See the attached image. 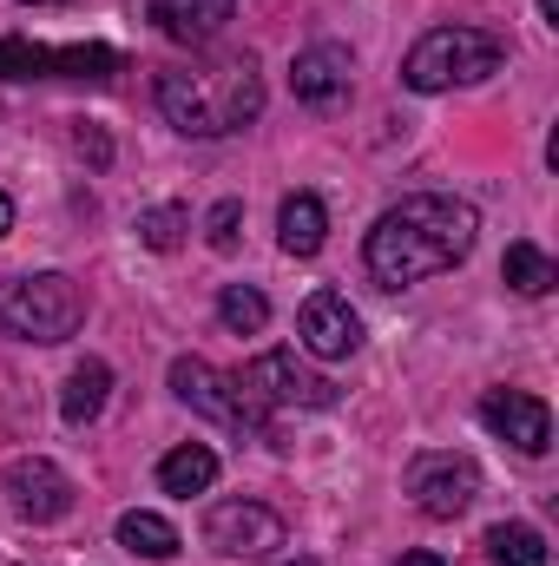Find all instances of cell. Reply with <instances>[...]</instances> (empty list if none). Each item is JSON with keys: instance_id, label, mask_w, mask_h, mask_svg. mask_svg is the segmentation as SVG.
Here are the masks:
<instances>
[{"instance_id": "cell-1", "label": "cell", "mask_w": 559, "mask_h": 566, "mask_svg": "<svg viewBox=\"0 0 559 566\" xmlns=\"http://www.w3.org/2000/svg\"><path fill=\"white\" fill-rule=\"evenodd\" d=\"M481 238V211L467 198H447V191H415L402 205H389L376 224H369V244H362V264L382 290H409L428 283L454 264H467Z\"/></svg>"}, {"instance_id": "cell-2", "label": "cell", "mask_w": 559, "mask_h": 566, "mask_svg": "<svg viewBox=\"0 0 559 566\" xmlns=\"http://www.w3.org/2000/svg\"><path fill=\"white\" fill-rule=\"evenodd\" d=\"M158 113L184 139H224L264 113V73L251 53H224L204 66H165L158 73Z\"/></svg>"}, {"instance_id": "cell-3", "label": "cell", "mask_w": 559, "mask_h": 566, "mask_svg": "<svg viewBox=\"0 0 559 566\" xmlns=\"http://www.w3.org/2000/svg\"><path fill=\"white\" fill-rule=\"evenodd\" d=\"M507 40L487 27H434L421 33L402 60V86L409 93H454V86H481L487 73H500Z\"/></svg>"}, {"instance_id": "cell-4", "label": "cell", "mask_w": 559, "mask_h": 566, "mask_svg": "<svg viewBox=\"0 0 559 566\" xmlns=\"http://www.w3.org/2000/svg\"><path fill=\"white\" fill-rule=\"evenodd\" d=\"M86 323V290L60 271L40 277H7L0 283V329L20 343H66Z\"/></svg>"}, {"instance_id": "cell-5", "label": "cell", "mask_w": 559, "mask_h": 566, "mask_svg": "<svg viewBox=\"0 0 559 566\" xmlns=\"http://www.w3.org/2000/svg\"><path fill=\"white\" fill-rule=\"evenodd\" d=\"M171 396H178L191 416H204V422H218V428L271 434V416L244 396V382H238V376H224V369H211L204 356H178V363H171Z\"/></svg>"}, {"instance_id": "cell-6", "label": "cell", "mask_w": 559, "mask_h": 566, "mask_svg": "<svg viewBox=\"0 0 559 566\" xmlns=\"http://www.w3.org/2000/svg\"><path fill=\"white\" fill-rule=\"evenodd\" d=\"M244 396L271 416V409H336V382L329 376H309L289 349H271V356H257L244 376Z\"/></svg>"}, {"instance_id": "cell-7", "label": "cell", "mask_w": 559, "mask_h": 566, "mask_svg": "<svg viewBox=\"0 0 559 566\" xmlns=\"http://www.w3.org/2000/svg\"><path fill=\"white\" fill-rule=\"evenodd\" d=\"M409 494H415V507L428 514V521H454V514L474 507V494H481V468H474L467 454H454V448L415 454V461H409Z\"/></svg>"}, {"instance_id": "cell-8", "label": "cell", "mask_w": 559, "mask_h": 566, "mask_svg": "<svg viewBox=\"0 0 559 566\" xmlns=\"http://www.w3.org/2000/svg\"><path fill=\"white\" fill-rule=\"evenodd\" d=\"M7 507H13L20 521H33V527L66 521V514H73V481H66V468L46 461V454L13 461V468H7Z\"/></svg>"}, {"instance_id": "cell-9", "label": "cell", "mask_w": 559, "mask_h": 566, "mask_svg": "<svg viewBox=\"0 0 559 566\" xmlns=\"http://www.w3.org/2000/svg\"><path fill=\"white\" fill-rule=\"evenodd\" d=\"M204 541H211V554H238V560L271 554V547H283V514L264 501H218L204 514Z\"/></svg>"}, {"instance_id": "cell-10", "label": "cell", "mask_w": 559, "mask_h": 566, "mask_svg": "<svg viewBox=\"0 0 559 566\" xmlns=\"http://www.w3.org/2000/svg\"><path fill=\"white\" fill-rule=\"evenodd\" d=\"M481 428L500 434V441H514V448L534 454V461L553 448V409H547L540 396H527V389H487V396H481Z\"/></svg>"}, {"instance_id": "cell-11", "label": "cell", "mask_w": 559, "mask_h": 566, "mask_svg": "<svg viewBox=\"0 0 559 566\" xmlns=\"http://www.w3.org/2000/svg\"><path fill=\"white\" fill-rule=\"evenodd\" d=\"M349 86H356V53L336 46V40H316V46H303L289 60V93L303 106H316V113H336L349 99Z\"/></svg>"}, {"instance_id": "cell-12", "label": "cell", "mask_w": 559, "mask_h": 566, "mask_svg": "<svg viewBox=\"0 0 559 566\" xmlns=\"http://www.w3.org/2000/svg\"><path fill=\"white\" fill-rule=\"evenodd\" d=\"M296 336L316 349V356H356L362 349V316L349 310V296H336V290H316L309 303H303V316H296Z\"/></svg>"}, {"instance_id": "cell-13", "label": "cell", "mask_w": 559, "mask_h": 566, "mask_svg": "<svg viewBox=\"0 0 559 566\" xmlns=\"http://www.w3.org/2000/svg\"><path fill=\"white\" fill-rule=\"evenodd\" d=\"M231 13H238V0H151L158 33L178 40V46H204V40H218Z\"/></svg>"}, {"instance_id": "cell-14", "label": "cell", "mask_w": 559, "mask_h": 566, "mask_svg": "<svg viewBox=\"0 0 559 566\" xmlns=\"http://www.w3.org/2000/svg\"><path fill=\"white\" fill-rule=\"evenodd\" d=\"M323 238H329V211H323V198H316V191H289L283 211H277V244L289 251V258H316Z\"/></svg>"}, {"instance_id": "cell-15", "label": "cell", "mask_w": 559, "mask_h": 566, "mask_svg": "<svg viewBox=\"0 0 559 566\" xmlns=\"http://www.w3.org/2000/svg\"><path fill=\"white\" fill-rule=\"evenodd\" d=\"M106 396H113V369H106L99 356H86V363H80V369L66 376V389H60V422H66V428L99 422Z\"/></svg>"}, {"instance_id": "cell-16", "label": "cell", "mask_w": 559, "mask_h": 566, "mask_svg": "<svg viewBox=\"0 0 559 566\" xmlns=\"http://www.w3.org/2000/svg\"><path fill=\"white\" fill-rule=\"evenodd\" d=\"M211 481H218V454H211L204 441H184V448H171V454L158 461V488H165V494H178V501L204 494Z\"/></svg>"}, {"instance_id": "cell-17", "label": "cell", "mask_w": 559, "mask_h": 566, "mask_svg": "<svg viewBox=\"0 0 559 566\" xmlns=\"http://www.w3.org/2000/svg\"><path fill=\"white\" fill-rule=\"evenodd\" d=\"M119 547L145 554V560H171L178 554V527L165 514H151V507H133V514H119Z\"/></svg>"}, {"instance_id": "cell-18", "label": "cell", "mask_w": 559, "mask_h": 566, "mask_svg": "<svg viewBox=\"0 0 559 566\" xmlns=\"http://www.w3.org/2000/svg\"><path fill=\"white\" fill-rule=\"evenodd\" d=\"M487 566H547V541L527 521H500L487 534Z\"/></svg>"}, {"instance_id": "cell-19", "label": "cell", "mask_w": 559, "mask_h": 566, "mask_svg": "<svg viewBox=\"0 0 559 566\" xmlns=\"http://www.w3.org/2000/svg\"><path fill=\"white\" fill-rule=\"evenodd\" d=\"M500 277H507V290H520V296H547V290L559 283V271H553V258H547L540 244H507Z\"/></svg>"}, {"instance_id": "cell-20", "label": "cell", "mask_w": 559, "mask_h": 566, "mask_svg": "<svg viewBox=\"0 0 559 566\" xmlns=\"http://www.w3.org/2000/svg\"><path fill=\"white\" fill-rule=\"evenodd\" d=\"M218 323H224L231 336H257V329L271 323L264 290H257V283H224V290H218Z\"/></svg>"}, {"instance_id": "cell-21", "label": "cell", "mask_w": 559, "mask_h": 566, "mask_svg": "<svg viewBox=\"0 0 559 566\" xmlns=\"http://www.w3.org/2000/svg\"><path fill=\"white\" fill-rule=\"evenodd\" d=\"M133 231H139L145 251H178L184 231H191V211H184V205H151V211H139Z\"/></svg>"}, {"instance_id": "cell-22", "label": "cell", "mask_w": 559, "mask_h": 566, "mask_svg": "<svg viewBox=\"0 0 559 566\" xmlns=\"http://www.w3.org/2000/svg\"><path fill=\"white\" fill-rule=\"evenodd\" d=\"M0 80H53V46L0 40Z\"/></svg>"}, {"instance_id": "cell-23", "label": "cell", "mask_w": 559, "mask_h": 566, "mask_svg": "<svg viewBox=\"0 0 559 566\" xmlns=\"http://www.w3.org/2000/svg\"><path fill=\"white\" fill-rule=\"evenodd\" d=\"M238 224H244V205H238V198L211 205V218H204V238H211V251H238Z\"/></svg>"}, {"instance_id": "cell-24", "label": "cell", "mask_w": 559, "mask_h": 566, "mask_svg": "<svg viewBox=\"0 0 559 566\" xmlns=\"http://www.w3.org/2000/svg\"><path fill=\"white\" fill-rule=\"evenodd\" d=\"M73 145H80V151H86L93 165H106V158H113V139H106L99 126H80V133H73Z\"/></svg>"}, {"instance_id": "cell-25", "label": "cell", "mask_w": 559, "mask_h": 566, "mask_svg": "<svg viewBox=\"0 0 559 566\" xmlns=\"http://www.w3.org/2000/svg\"><path fill=\"white\" fill-rule=\"evenodd\" d=\"M395 566H447V560H441V554H428V547H415V554H402Z\"/></svg>"}, {"instance_id": "cell-26", "label": "cell", "mask_w": 559, "mask_h": 566, "mask_svg": "<svg viewBox=\"0 0 559 566\" xmlns=\"http://www.w3.org/2000/svg\"><path fill=\"white\" fill-rule=\"evenodd\" d=\"M7 231H13V198L0 191V238H7Z\"/></svg>"}, {"instance_id": "cell-27", "label": "cell", "mask_w": 559, "mask_h": 566, "mask_svg": "<svg viewBox=\"0 0 559 566\" xmlns=\"http://www.w3.org/2000/svg\"><path fill=\"white\" fill-rule=\"evenodd\" d=\"M540 13H547V27H559V0H540Z\"/></svg>"}, {"instance_id": "cell-28", "label": "cell", "mask_w": 559, "mask_h": 566, "mask_svg": "<svg viewBox=\"0 0 559 566\" xmlns=\"http://www.w3.org/2000/svg\"><path fill=\"white\" fill-rule=\"evenodd\" d=\"M20 7H66V0H20Z\"/></svg>"}, {"instance_id": "cell-29", "label": "cell", "mask_w": 559, "mask_h": 566, "mask_svg": "<svg viewBox=\"0 0 559 566\" xmlns=\"http://www.w3.org/2000/svg\"><path fill=\"white\" fill-rule=\"evenodd\" d=\"M277 566H316V560H309V554H296V560H277Z\"/></svg>"}]
</instances>
